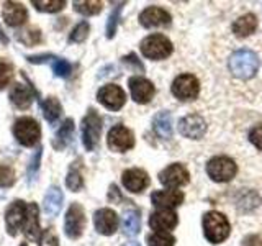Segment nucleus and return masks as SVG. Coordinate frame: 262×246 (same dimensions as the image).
Listing matches in <instances>:
<instances>
[{
    "instance_id": "nucleus-18",
    "label": "nucleus",
    "mask_w": 262,
    "mask_h": 246,
    "mask_svg": "<svg viewBox=\"0 0 262 246\" xmlns=\"http://www.w3.org/2000/svg\"><path fill=\"white\" fill-rule=\"evenodd\" d=\"M177 213L174 210L161 209L158 212H154L149 218V227L156 232H169V230L177 227Z\"/></svg>"
},
{
    "instance_id": "nucleus-41",
    "label": "nucleus",
    "mask_w": 262,
    "mask_h": 246,
    "mask_svg": "<svg viewBox=\"0 0 262 246\" xmlns=\"http://www.w3.org/2000/svg\"><path fill=\"white\" fill-rule=\"evenodd\" d=\"M123 63H125L126 66H133V68L135 69H138V71H144V66L141 64V63H139V59H138V57H136V54H133V53H131V54H128V56H125V57H123Z\"/></svg>"
},
{
    "instance_id": "nucleus-21",
    "label": "nucleus",
    "mask_w": 262,
    "mask_h": 246,
    "mask_svg": "<svg viewBox=\"0 0 262 246\" xmlns=\"http://www.w3.org/2000/svg\"><path fill=\"white\" fill-rule=\"evenodd\" d=\"M10 100L15 107L25 110L33 104L35 100V90H33L31 84L28 82V86L25 84H15L10 90Z\"/></svg>"
},
{
    "instance_id": "nucleus-4",
    "label": "nucleus",
    "mask_w": 262,
    "mask_h": 246,
    "mask_svg": "<svg viewBox=\"0 0 262 246\" xmlns=\"http://www.w3.org/2000/svg\"><path fill=\"white\" fill-rule=\"evenodd\" d=\"M174 48H172L170 39L166 38L164 35H149L141 41V53L149 57V59L159 61V59H166L167 56L172 54Z\"/></svg>"
},
{
    "instance_id": "nucleus-8",
    "label": "nucleus",
    "mask_w": 262,
    "mask_h": 246,
    "mask_svg": "<svg viewBox=\"0 0 262 246\" xmlns=\"http://www.w3.org/2000/svg\"><path fill=\"white\" fill-rule=\"evenodd\" d=\"M200 92V82L193 74H180L172 82V94L179 100H193Z\"/></svg>"
},
{
    "instance_id": "nucleus-3",
    "label": "nucleus",
    "mask_w": 262,
    "mask_h": 246,
    "mask_svg": "<svg viewBox=\"0 0 262 246\" xmlns=\"http://www.w3.org/2000/svg\"><path fill=\"white\" fill-rule=\"evenodd\" d=\"M102 135V118L97 110L89 109L87 115L82 120V143L87 148V151H92L97 148Z\"/></svg>"
},
{
    "instance_id": "nucleus-44",
    "label": "nucleus",
    "mask_w": 262,
    "mask_h": 246,
    "mask_svg": "<svg viewBox=\"0 0 262 246\" xmlns=\"http://www.w3.org/2000/svg\"><path fill=\"white\" fill-rule=\"evenodd\" d=\"M108 199H110V200H120V199H121V195H120V192H118V187H117V186H110Z\"/></svg>"
},
{
    "instance_id": "nucleus-43",
    "label": "nucleus",
    "mask_w": 262,
    "mask_h": 246,
    "mask_svg": "<svg viewBox=\"0 0 262 246\" xmlns=\"http://www.w3.org/2000/svg\"><path fill=\"white\" fill-rule=\"evenodd\" d=\"M243 246H262V238L257 235L248 236V238H244Z\"/></svg>"
},
{
    "instance_id": "nucleus-19",
    "label": "nucleus",
    "mask_w": 262,
    "mask_h": 246,
    "mask_svg": "<svg viewBox=\"0 0 262 246\" xmlns=\"http://www.w3.org/2000/svg\"><path fill=\"white\" fill-rule=\"evenodd\" d=\"M27 59L30 63H35V64H41V63H49L51 68L54 71L56 76L59 77H68L69 74L72 72V64L69 61L62 59V57H56L51 54H41V56H28Z\"/></svg>"
},
{
    "instance_id": "nucleus-7",
    "label": "nucleus",
    "mask_w": 262,
    "mask_h": 246,
    "mask_svg": "<svg viewBox=\"0 0 262 246\" xmlns=\"http://www.w3.org/2000/svg\"><path fill=\"white\" fill-rule=\"evenodd\" d=\"M87 225L85 212L82 209L80 203H72L68 213H66V221H64V232L71 240H77L82 236Z\"/></svg>"
},
{
    "instance_id": "nucleus-31",
    "label": "nucleus",
    "mask_w": 262,
    "mask_h": 246,
    "mask_svg": "<svg viewBox=\"0 0 262 246\" xmlns=\"http://www.w3.org/2000/svg\"><path fill=\"white\" fill-rule=\"evenodd\" d=\"M66 184L71 189L72 192H79L82 187H84V177H82V172L79 166H72L69 169V174L66 177Z\"/></svg>"
},
{
    "instance_id": "nucleus-34",
    "label": "nucleus",
    "mask_w": 262,
    "mask_h": 246,
    "mask_svg": "<svg viewBox=\"0 0 262 246\" xmlns=\"http://www.w3.org/2000/svg\"><path fill=\"white\" fill-rule=\"evenodd\" d=\"M16 39L21 41L25 46H35L41 41V33L38 28H27L16 35Z\"/></svg>"
},
{
    "instance_id": "nucleus-32",
    "label": "nucleus",
    "mask_w": 262,
    "mask_h": 246,
    "mask_svg": "<svg viewBox=\"0 0 262 246\" xmlns=\"http://www.w3.org/2000/svg\"><path fill=\"white\" fill-rule=\"evenodd\" d=\"M176 238L169 232H154L147 236V244L149 246H174Z\"/></svg>"
},
{
    "instance_id": "nucleus-6",
    "label": "nucleus",
    "mask_w": 262,
    "mask_h": 246,
    "mask_svg": "<svg viewBox=\"0 0 262 246\" xmlns=\"http://www.w3.org/2000/svg\"><path fill=\"white\" fill-rule=\"evenodd\" d=\"M237 172L236 162L228 158V156H215L207 164V174L215 180V182H228L231 180Z\"/></svg>"
},
{
    "instance_id": "nucleus-27",
    "label": "nucleus",
    "mask_w": 262,
    "mask_h": 246,
    "mask_svg": "<svg viewBox=\"0 0 262 246\" xmlns=\"http://www.w3.org/2000/svg\"><path fill=\"white\" fill-rule=\"evenodd\" d=\"M72 136H74V120L68 118L61 125V128L57 130L56 138H54V148L56 150H64V148L71 143Z\"/></svg>"
},
{
    "instance_id": "nucleus-38",
    "label": "nucleus",
    "mask_w": 262,
    "mask_h": 246,
    "mask_svg": "<svg viewBox=\"0 0 262 246\" xmlns=\"http://www.w3.org/2000/svg\"><path fill=\"white\" fill-rule=\"evenodd\" d=\"M15 182V172L8 166H0V187H10Z\"/></svg>"
},
{
    "instance_id": "nucleus-42",
    "label": "nucleus",
    "mask_w": 262,
    "mask_h": 246,
    "mask_svg": "<svg viewBox=\"0 0 262 246\" xmlns=\"http://www.w3.org/2000/svg\"><path fill=\"white\" fill-rule=\"evenodd\" d=\"M41 148L36 151V154L33 156V159H31V164H30V168H28V176H30V179H33V172H36L38 171V168H39V159H41Z\"/></svg>"
},
{
    "instance_id": "nucleus-40",
    "label": "nucleus",
    "mask_w": 262,
    "mask_h": 246,
    "mask_svg": "<svg viewBox=\"0 0 262 246\" xmlns=\"http://www.w3.org/2000/svg\"><path fill=\"white\" fill-rule=\"evenodd\" d=\"M249 139H251V143L254 146L259 148V150H262V123H260V125H256L251 130Z\"/></svg>"
},
{
    "instance_id": "nucleus-10",
    "label": "nucleus",
    "mask_w": 262,
    "mask_h": 246,
    "mask_svg": "<svg viewBox=\"0 0 262 246\" xmlns=\"http://www.w3.org/2000/svg\"><path fill=\"white\" fill-rule=\"evenodd\" d=\"M27 207L28 203L23 200H15L8 205V209L5 212V225H7V232L12 236L23 228L25 218H27Z\"/></svg>"
},
{
    "instance_id": "nucleus-33",
    "label": "nucleus",
    "mask_w": 262,
    "mask_h": 246,
    "mask_svg": "<svg viewBox=\"0 0 262 246\" xmlns=\"http://www.w3.org/2000/svg\"><path fill=\"white\" fill-rule=\"evenodd\" d=\"M31 4L35 5L39 12H48V13L59 12L66 5L64 0H33Z\"/></svg>"
},
{
    "instance_id": "nucleus-12",
    "label": "nucleus",
    "mask_w": 262,
    "mask_h": 246,
    "mask_svg": "<svg viewBox=\"0 0 262 246\" xmlns=\"http://www.w3.org/2000/svg\"><path fill=\"white\" fill-rule=\"evenodd\" d=\"M97 98L103 107H106V109H110L113 112H117L121 109L123 105H125L126 94L121 87L115 86V84H108V86H103L100 90H98Z\"/></svg>"
},
{
    "instance_id": "nucleus-46",
    "label": "nucleus",
    "mask_w": 262,
    "mask_h": 246,
    "mask_svg": "<svg viewBox=\"0 0 262 246\" xmlns=\"http://www.w3.org/2000/svg\"><path fill=\"white\" fill-rule=\"evenodd\" d=\"M20 246H28V244H27V243H21Z\"/></svg>"
},
{
    "instance_id": "nucleus-29",
    "label": "nucleus",
    "mask_w": 262,
    "mask_h": 246,
    "mask_svg": "<svg viewBox=\"0 0 262 246\" xmlns=\"http://www.w3.org/2000/svg\"><path fill=\"white\" fill-rule=\"evenodd\" d=\"M41 107H43V115L45 118L49 121V123H54L57 118L61 117V112H62V107L59 104V100H57L56 97H48L46 100L41 104Z\"/></svg>"
},
{
    "instance_id": "nucleus-37",
    "label": "nucleus",
    "mask_w": 262,
    "mask_h": 246,
    "mask_svg": "<svg viewBox=\"0 0 262 246\" xmlns=\"http://www.w3.org/2000/svg\"><path fill=\"white\" fill-rule=\"evenodd\" d=\"M89 23L87 22H80L76 28L72 30L71 36H69V41H72V43H82L87 36H89Z\"/></svg>"
},
{
    "instance_id": "nucleus-15",
    "label": "nucleus",
    "mask_w": 262,
    "mask_h": 246,
    "mask_svg": "<svg viewBox=\"0 0 262 246\" xmlns=\"http://www.w3.org/2000/svg\"><path fill=\"white\" fill-rule=\"evenodd\" d=\"M170 13L166 12L161 7H147L139 15V23L144 28H156V27H166L170 23Z\"/></svg>"
},
{
    "instance_id": "nucleus-5",
    "label": "nucleus",
    "mask_w": 262,
    "mask_h": 246,
    "mask_svg": "<svg viewBox=\"0 0 262 246\" xmlns=\"http://www.w3.org/2000/svg\"><path fill=\"white\" fill-rule=\"evenodd\" d=\"M13 135L16 141L23 146H35L41 138L39 123L31 117H21L15 121Z\"/></svg>"
},
{
    "instance_id": "nucleus-1",
    "label": "nucleus",
    "mask_w": 262,
    "mask_h": 246,
    "mask_svg": "<svg viewBox=\"0 0 262 246\" xmlns=\"http://www.w3.org/2000/svg\"><path fill=\"white\" fill-rule=\"evenodd\" d=\"M203 233L205 238L213 244L225 241L229 235L228 218L220 212H207L203 215Z\"/></svg>"
},
{
    "instance_id": "nucleus-14",
    "label": "nucleus",
    "mask_w": 262,
    "mask_h": 246,
    "mask_svg": "<svg viewBox=\"0 0 262 246\" xmlns=\"http://www.w3.org/2000/svg\"><path fill=\"white\" fill-rule=\"evenodd\" d=\"M179 131L185 138L200 139L207 133V121L200 115H187V117L179 121Z\"/></svg>"
},
{
    "instance_id": "nucleus-20",
    "label": "nucleus",
    "mask_w": 262,
    "mask_h": 246,
    "mask_svg": "<svg viewBox=\"0 0 262 246\" xmlns=\"http://www.w3.org/2000/svg\"><path fill=\"white\" fill-rule=\"evenodd\" d=\"M151 202L159 209H174L184 202V192L180 191H156L151 195Z\"/></svg>"
},
{
    "instance_id": "nucleus-11",
    "label": "nucleus",
    "mask_w": 262,
    "mask_h": 246,
    "mask_svg": "<svg viewBox=\"0 0 262 246\" xmlns=\"http://www.w3.org/2000/svg\"><path fill=\"white\" fill-rule=\"evenodd\" d=\"M188 180H190V174H188V171L185 166L182 164H170L166 169H162L159 172V182L166 187H182L185 184H188Z\"/></svg>"
},
{
    "instance_id": "nucleus-25",
    "label": "nucleus",
    "mask_w": 262,
    "mask_h": 246,
    "mask_svg": "<svg viewBox=\"0 0 262 246\" xmlns=\"http://www.w3.org/2000/svg\"><path fill=\"white\" fill-rule=\"evenodd\" d=\"M256 28H257V18H256V15H252V13L243 15L241 18H237L233 23L234 35L241 36V38L252 35V33L256 31Z\"/></svg>"
},
{
    "instance_id": "nucleus-2",
    "label": "nucleus",
    "mask_w": 262,
    "mask_h": 246,
    "mask_svg": "<svg viewBox=\"0 0 262 246\" xmlns=\"http://www.w3.org/2000/svg\"><path fill=\"white\" fill-rule=\"evenodd\" d=\"M229 69L236 77L249 79L256 76L259 69V57L251 49H239L229 59Z\"/></svg>"
},
{
    "instance_id": "nucleus-28",
    "label": "nucleus",
    "mask_w": 262,
    "mask_h": 246,
    "mask_svg": "<svg viewBox=\"0 0 262 246\" xmlns=\"http://www.w3.org/2000/svg\"><path fill=\"white\" fill-rule=\"evenodd\" d=\"M139 228H141V217H139L138 210H128L123 215V230H125V235L128 236H135L139 233Z\"/></svg>"
},
{
    "instance_id": "nucleus-24",
    "label": "nucleus",
    "mask_w": 262,
    "mask_h": 246,
    "mask_svg": "<svg viewBox=\"0 0 262 246\" xmlns=\"http://www.w3.org/2000/svg\"><path fill=\"white\" fill-rule=\"evenodd\" d=\"M62 200H64V195H62V191L59 187H49L48 192L45 195V200H43V209H45V213L48 217H56L57 213H59L61 207H62Z\"/></svg>"
},
{
    "instance_id": "nucleus-36",
    "label": "nucleus",
    "mask_w": 262,
    "mask_h": 246,
    "mask_svg": "<svg viewBox=\"0 0 262 246\" xmlns=\"http://www.w3.org/2000/svg\"><path fill=\"white\" fill-rule=\"evenodd\" d=\"M13 76V64L0 57V89H4Z\"/></svg>"
},
{
    "instance_id": "nucleus-16",
    "label": "nucleus",
    "mask_w": 262,
    "mask_h": 246,
    "mask_svg": "<svg viewBox=\"0 0 262 246\" xmlns=\"http://www.w3.org/2000/svg\"><path fill=\"white\" fill-rule=\"evenodd\" d=\"M94 223L98 233L110 236L117 232V228H118V217L112 209H100L95 212Z\"/></svg>"
},
{
    "instance_id": "nucleus-35",
    "label": "nucleus",
    "mask_w": 262,
    "mask_h": 246,
    "mask_svg": "<svg viewBox=\"0 0 262 246\" xmlns=\"http://www.w3.org/2000/svg\"><path fill=\"white\" fill-rule=\"evenodd\" d=\"M113 10L110 13V18L108 23H106V38H113L115 36V31H117V23L120 18V13H121V8L123 5H126L125 2H115L113 4Z\"/></svg>"
},
{
    "instance_id": "nucleus-23",
    "label": "nucleus",
    "mask_w": 262,
    "mask_h": 246,
    "mask_svg": "<svg viewBox=\"0 0 262 246\" xmlns=\"http://www.w3.org/2000/svg\"><path fill=\"white\" fill-rule=\"evenodd\" d=\"M23 233L28 240H38L41 235L39 230V221H38V205L36 203H28L27 207V218L23 223Z\"/></svg>"
},
{
    "instance_id": "nucleus-22",
    "label": "nucleus",
    "mask_w": 262,
    "mask_h": 246,
    "mask_svg": "<svg viewBox=\"0 0 262 246\" xmlns=\"http://www.w3.org/2000/svg\"><path fill=\"white\" fill-rule=\"evenodd\" d=\"M4 20L8 27H20L28 20V12L21 4L5 2L4 5Z\"/></svg>"
},
{
    "instance_id": "nucleus-30",
    "label": "nucleus",
    "mask_w": 262,
    "mask_h": 246,
    "mask_svg": "<svg viewBox=\"0 0 262 246\" xmlns=\"http://www.w3.org/2000/svg\"><path fill=\"white\" fill-rule=\"evenodd\" d=\"M103 8V4L102 2H95V0H84V2H74V10L85 15V16H90V15H97L100 13Z\"/></svg>"
},
{
    "instance_id": "nucleus-9",
    "label": "nucleus",
    "mask_w": 262,
    "mask_h": 246,
    "mask_svg": "<svg viewBox=\"0 0 262 246\" xmlns=\"http://www.w3.org/2000/svg\"><path fill=\"white\" fill-rule=\"evenodd\" d=\"M106 143H108L110 150L118 151V153H125L126 150H131V148L135 146L133 131L128 130L126 127H123V125H115L108 131Z\"/></svg>"
},
{
    "instance_id": "nucleus-17",
    "label": "nucleus",
    "mask_w": 262,
    "mask_h": 246,
    "mask_svg": "<svg viewBox=\"0 0 262 246\" xmlns=\"http://www.w3.org/2000/svg\"><path fill=\"white\" fill-rule=\"evenodd\" d=\"M123 186H125L129 192H143L144 189L149 186V176L143 169H128L123 172Z\"/></svg>"
},
{
    "instance_id": "nucleus-13",
    "label": "nucleus",
    "mask_w": 262,
    "mask_h": 246,
    "mask_svg": "<svg viewBox=\"0 0 262 246\" xmlns=\"http://www.w3.org/2000/svg\"><path fill=\"white\" fill-rule=\"evenodd\" d=\"M128 86H129L131 97H133V100L138 102V104H147V102H151V98L156 94V89L152 86V82L144 79V77H141V76L131 77L129 82H128Z\"/></svg>"
},
{
    "instance_id": "nucleus-39",
    "label": "nucleus",
    "mask_w": 262,
    "mask_h": 246,
    "mask_svg": "<svg viewBox=\"0 0 262 246\" xmlns=\"http://www.w3.org/2000/svg\"><path fill=\"white\" fill-rule=\"evenodd\" d=\"M39 246H59V240L53 230H45L39 240Z\"/></svg>"
},
{
    "instance_id": "nucleus-45",
    "label": "nucleus",
    "mask_w": 262,
    "mask_h": 246,
    "mask_svg": "<svg viewBox=\"0 0 262 246\" xmlns=\"http://www.w3.org/2000/svg\"><path fill=\"white\" fill-rule=\"evenodd\" d=\"M125 246H141L139 243H136V241H131V243H126Z\"/></svg>"
},
{
    "instance_id": "nucleus-26",
    "label": "nucleus",
    "mask_w": 262,
    "mask_h": 246,
    "mask_svg": "<svg viewBox=\"0 0 262 246\" xmlns=\"http://www.w3.org/2000/svg\"><path fill=\"white\" fill-rule=\"evenodd\" d=\"M152 128L161 138L172 136V115L169 112H159L152 120Z\"/></svg>"
}]
</instances>
